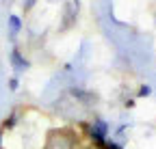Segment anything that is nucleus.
<instances>
[{
	"label": "nucleus",
	"mask_w": 156,
	"mask_h": 149,
	"mask_svg": "<svg viewBox=\"0 0 156 149\" xmlns=\"http://www.w3.org/2000/svg\"><path fill=\"white\" fill-rule=\"evenodd\" d=\"M46 149H74V138L63 130H56V132H50Z\"/></svg>",
	"instance_id": "1"
},
{
	"label": "nucleus",
	"mask_w": 156,
	"mask_h": 149,
	"mask_svg": "<svg viewBox=\"0 0 156 149\" xmlns=\"http://www.w3.org/2000/svg\"><path fill=\"white\" fill-rule=\"evenodd\" d=\"M11 65H13L15 71H20V69H26V67H28V61H24V56H22L17 50H13V52H11Z\"/></svg>",
	"instance_id": "2"
},
{
	"label": "nucleus",
	"mask_w": 156,
	"mask_h": 149,
	"mask_svg": "<svg viewBox=\"0 0 156 149\" xmlns=\"http://www.w3.org/2000/svg\"><path fill=\"white\" fill-rule=\"evenodd\" d=\"M9 24H11V37H15V32L20 30V26H22V22L17 20L15 15H11V20H9Z\"/></svg>",
	"instance_id": "3"
},
{
	"label": "nucleus",
	"mask_w": 156,
	"mask_h": 149,
	"mask_svg": "<svg viewBox=\"0 0 156 149\" xmlns=\"http://www.w3.org/2000/svg\"><path fill=\"white\" fill-rule=\"evenodd\" d=\"M100 149H122V147H119V145H117V143H113V141H104Z\"/></svg>",
	"instance_id": "4"
},
{
	"label": "nucleus",
	"mask_w": 156,
	"mask_h": 149,
	"mask_svg": "<svg viewBox=\"0 0 156 149\" xmlns=\"http://www.w3.org/2000/svg\"><path fill=\"white\" fill-rule=\"evenodd\" d=\"M150 93H152V89H150L147 84H143V86L139 89V93H136V95H139V97H147V95H150Z\"/></svg>",
	"instance_id": "5"
},
{
	"label": "nucleus",
	"mask_w": 156,
	"mask_h": 149,
	"mask_svg": "<svg viewBox=\"0 0 156 149\" xmlns=\"http://www.w3.org/2000/svg\"><path fill=\"white\" fill-rule=\"evenodd\" d=\"M9 89H11V91L17 89V78H11V80H9Z\"/></svg>",
	"instance_id": "6"
}]
</instances>
